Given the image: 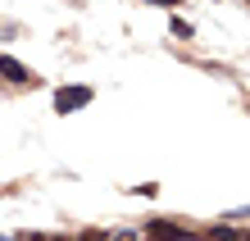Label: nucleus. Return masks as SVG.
<instances>
[{"mask_svg": "<svg viewBox=\"0 0 250 241\" xmlns=\"http://www.w3.org/2000/svg\"><path fill=\"white\" fill-rule=\"evenodd\" d=\"M150 5H168L173 9V5H182V0H150Z\"/></svg>", "mask_w": 250, "mask_h": 241, "instance_id": "0eeeda50", "label": "nucleus"}, {"mask_svg": "<svg viewBox=\"0 0 250 241\" xmlns=\"http://www.w3.org/2000/svg\"><path fill=\"white\" fill-rule=\"evenodd\" d=\"M0 78H5V82H14V87H32V73H27L14 55H0Z\"/></svg>", "mask_w": 250, "mask_h": 241, "instance_id": "7ed1b4c3", "label": "nucleus"}, {"mask_svg": "<svg viewBox=\"0 0 250 241\" xmlns=\"http://www.w3.org/2000/svg\"><path fill=\"white\" fill-rule=\"evenodd\" d=\"M209 237H214V241H241V232H237V228H228V223H218Z\"/></svg>", "mask_w": 250, "mask_h": 241, "instance_id": "20e7f679", "label": "nucleus"}, {"mask_svg": "<svg viewBox=\"0 0 250 241\" xmlns=\"http://www.w3.org/2000/svg\"><path fill=\"white\" fill-rule=\"evenodd\" d=\"M0 241H19V237H0Z\"/></svg>", "mask_w": 250, "mask_h": 241, "instance_id": "6e6552de", "label": "nucleus"}, {"mask_svg": "<svg viewBox=\"0 0 250 241\" xmlns=\"http://www.w3.org/2000/svg\"><path fill=\"white\" fill-rule=\"evenodd\" d=\"M146 241H196V232L178 228L173 219H150L146 223Z\"/></svg>", "mask_w": 250, "mask_h": 241, "instance_id": "f257e3e1", "label": "nucleus"}, {"mask_svg": "<svg viewBox=\"0 0 250 241\" xmlns=\"http://www.w3.org/2000/svg\"><path fill=\"white\" fill-rule=\"evenodd\" d=\"M27 241H68V237H27Z\"/></svg>", "mask_w": 250, "mask_h": 241, "instance_id": "423d86ee", "label": "nucleus"}, {"mask_svg": "<svg viewBox=\"0 0 250 241\" xmlns=\"http://www.w3.org/2000/svg\"><path fill=\"white\" fill-rule=\"evenodd\" d=\"M82 105H91V87H60L55 91V114H73Z\"/></svg>", "mask_w": 250, "mask_h": 241, "instance_id": "f03ea898", "label": "nucleus"}, {"mask_svg": "<svg viewBox=\"0 0 250 241\" xmlns=\"http://www.w3.org/2000/svg\"><path fill=\"white\" fill-rule=\"evenodd\" d=\"M173 37H191V23L187 19H173Z\"/></svg>", "mask_w": 250, "mask_h": 241, "instance_id": "39448f33", "label": "nucleus"}]
</instances>
